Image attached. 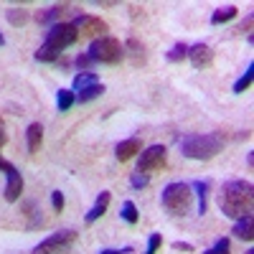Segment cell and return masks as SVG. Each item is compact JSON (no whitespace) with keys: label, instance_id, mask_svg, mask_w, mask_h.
Wrapping results in <instances>:
<instances>
[{"label":"cell","instance_id":"6","mask_svg":"<svg viewBox=\"0 0 254 254\" xmlns=\"http://www.w3.org/2000/svg\"><path fill=\"white\" fill-rule=\"evenodd\" d=\"M168 165V150L165 145H150L140 150V158H137V173H158Z\"/></svg>","mask_w":254,"mask_h":254},{"label":"cell","instance_id":"17","mask_svg":"<svg viewBox=\"0 0 254 254\" xmlns=\"http://www.w3.org/2000/svg\"><path fill=\"white\" fill-rule=\"evenodd\" d=\"M237 15V5H221V8H216L214 13H211V26H221V23H229L231 18Z\"/></svg>","mask_w":254,"mask_h":254},{"label":"cell","instance_id":"31","mask_svg":"<svg viewBox=\"0 0 254 254\" xmlns=\"http://www.w3.org/2000/svg\"><path fill=\"white\" fill-rule=\"evenodd\" d=\"M173 249L176 252H193V244L190 242H173Z\"/></svg>","mask_w":254,"mask_h":254},{"label":"cell","instance_id":"12","mask_svg":"<svg viewBox=\"0 0 254 254\" xmlns=\"http://www.w3.org/2000/svg\"><path fill=\"white\" fill-rule=\"evenodd\" d=\"M142 150V142L137 140V137H127V140H122V142H117V147H115V155H117V160H130V158H135L137 153Z\"/></svg>","mask_w":254,"mask_h":254},{"label":"cell","instance_id":"29","mask_svg":"<svg viewBox=\"0 0 254 254\" xmlns=\"http://www.w3.org/2000/svg\"><path fill=\"white\" fill-rule=\"evenodd\" d=\"M160 244H163V237H160V234H150V237H147V249H145V254H155V252L160 249Z\"/></svg>","mask_w":254,"mask_h":254},{"label":"cell","instance_id":"15","mask_svg":"<svg viewBox=\"0 0 254 254\" xmlns=\"http://www.w3.org/2000/svg\"><path fill=\"white\" fill-rule=\"evenodd\" d=\"M231 234H234L237 239L252 242V239H254V219H252V214L237 219V221H234V229H231Z\"/></svg>","mask_w":254,"mask_h":254},{"label":"cell","instance_id":"9","mask_svg":"<svg viewBox=\"0 0 254 254\" xmlns=\"http://www.w3.org/2000/svg\"><path fill=\"white\" fill-rule=\"evenodd\" d=\"M186 59L193 64L196 69H208L211 64H214V49H211L208 44H193V46H188Z\"/></svg>","mask_w":254,"mask_h":254},{"label":"cell","instance_id":"27","mask_svg":"<svg viewBox=\"0 0 254 254\" xmlns=\"http://www.w3.org/2000/svg\"><path fill=\"white\" fill-rule=\"evenodd\" d=\"M74 64H76V69H79V71H89V69L94 66V61H92L89 54H79V56L74 59Z\"/></svg>","mask_w":254,"mask_h":254},{"label":"cell","instance_id":"34","mask_svg":"<svg viewBox=\"0 0 254 254\" xmlns=\"http://www.w3.org/2000/svg\"><path fill=\"white\" fill-rule=\"evenodd\" d=\"M5 140H8V135H5V122H3V117H0V150H3Z\"/></svg>","mask_w":254,"mask_h":254},{"label":"cell","instance_id":"22","mask_svg":"<svg viewBox=\"0 0 254 254\" xmlns=\"http://www.w3.org/2000/svg\"><path fill=\"white\" fill-rule=\"evenodd\" d=\"M188 56V44H183V41H178V44H173V49L165 54V59L171 64H181L183 59Z\"/></svg>","mask_w":254,"mask_h":254},{"label":"cell","instance_id":"13","mask_svg":"<svg viewBox=\"0 0 254 254\" xmlns=\"http://www.w3.org/2000/svg\"><path fill=\"white\" fill-rule=\"evenodd\" d=\"M110 201H112V193H110V190H102V193L97 196V201H94V206L87 211V216H84V221H87V224H94V221L104 214V211H107Z\"/></svg>","mask_w":254,"mask_h":254},{"label":"cell","instance_id":"8","mask_svg":"<svg viewBox=\"0 0 254 254\" xmlns=\"http://www.w3.org/2000/svg\"><path fill=\"white\" fill-rule=\"evenodd\" d=\"M74 28L81 36H89V38H102L104 31H107V23L97 15H76L74 18Z\"/></svg>","mask_w":254,"mask_h":254},{"label":"cell","instance_id":"32","mask_svg":"<svg viewBox=\"0 0 254 254\" xmlns=\"http://www.w3.org/2000/svg\"><path fill=\"white\" fill-rule=\"evenodd\" d=\"M252 23H254V15H252V13H249V15H247V18H244V23H242V26H239V31H244V33H247V36H249V31H252Z\"/></svg>","mask_w":254,"mask_h":254},{"label":"cell","instance_id":"24","mask_svg":"<svg viewBox=\"0 0 254 254\" xmlns=\"http://www.w3.org/2000/svg\"><path fill=\"white\" fill-rule=\"evenodd\" d=\"M203 254H231V242L226 237L216 239L214 244H211L208 249H203Z\"/></svg>","mask_w":254,"mask_h":254},{"label":"cell","instance_id":"33","mask_svg":"<svg viewBox=\"0 0 254 254\" xmlns=\"http://www.w3.org/2000/svg\"><path fill=\"white\" fill-rule=\"evenodd\" d=\"M132 247H122V249H102L99 254H130Z\"/></svg>","mask_w":254,"mask_h":254},{"label":"cell","instance_id":"4","mask_svg":"<svg viewBox=\"0 0 254 254\" xmlns=\"http://www.w3.org/2000/svg\"><path fill=\"white\" fill-rule=\"evenodd\" d=\"M160 203L171 216H186L190 206H193V188H190V183H183V181L168 183L160 193Z\"/></svg>","mask_w":254,"mask_h":254},{"label":"cell","instance_id":"26","mask_svg":"<svg viewBox=\"0 0 254 254\" xmlns=\"http://www.w3.org/2000/svg\"><path fill=\"white\" fill-rule=\"evenodd\" d=\"M8 20H10V26H23L28 20V10L26 8H10L8 10Z\"/></svg>","mask_w":254,"mask_h":254},{"label":"cell","instance_id":"14","mask_svg":"<svg viewBox=\"0 0 254 254\" xmlns=\"http://www.w3.org/2000/svg\"><path fill=\"white\" fill-rule=\"evenodd\" d=\"M41 142H44V127H41V122H31L26 130V145H28L31 155H36L41 150Z\"/></svg>","mask_w":254,"mask_h":254},{"label":"cell","instance_id":"7","mask_svg":"<svg viewBox=\"0 0 254 254\" xmlns=\"http://www.w3.org/2000/svg\"><path fill=\"white\" fill-rule=\"evenodd\" d=\"M74 239H76L74 229H61V231H56V234H51L49 239H44L41 244H36L31 254H64L74 244Z\"/></svg>","mask_w":254,"mask_h":254},{"label":"cell","instance_id":"5","mask_svg":"<svg viewBox=\"0 0 254 254\" xmlns=\"http://www.w3.org/2000/svg\"><path fill=\"white\" fill-rule=\"evenodd\" d=\"M92 56L94 64H107V66H115V64H120L125 59V46L120 44L117 38L112 36H102V38H94L92 46L87 51Z\"/></svg>","mask_w":254,"mask_h":254},{"label":"cell","instance_id":"18","mask_svg":"<svg viewBox=\"0 0 254 254\" xmlns=\"http://www.w3.org/2000/svg\"><path fill=\"white\" fill-rule=\"evenodd\" d=\"M104 94V84H92V87H87V89H81V92H76V102L79 104H87V102H92V99H97V97H102Z\"/></svg>","mask_w":254,"mask_h":254},{"label":"cell","instance_id":"3","mask_svg":"<svg viewBox=\"0 0 254 254\" xmlns=\"http://www.w3.org/2000/svg\"><path fill=\"white\" fill-rule=\"evenodd\" d=\"M224 135L221 132H203V135H186L178 140V150L183 158L190 160H211L224 150Z\"/></svg>","mask_w":254,"mask_h":254},{"label":"cell","instance_id":"21","mask_svg":"<svg viewBox=\"0 0 254 254\" xmlns=\"http://www.w3.org/2000/svg\"><path fill=\"white\" fill-rule=\"evenodd\" d=\"M127 54L132 56V61H135V64H142V61H145V49L140 46V41H137V38H130V41H127V46H125V56H127Z\"/></svg>","mask_w":254,"mask_h":254},{"label":"cell","instance_id":"36","mask_svg":"<svg viewBox=\"0 0 254 254\" xmlns=\"http://www.w3.org/2000/svg\"><path fill=\"white\" fill-rule=\"evenodd\" d=\"M244 254H254V249H247V252H244Z\"/></svg>","mask_w":254,"mask_h":254},{"label":"cell","instance_id":"19","mask_svg":"<svg viewBox=\"0 0 254 254\" xmlns=\"http://www.w3.org/2000/svg\"><path fill=\"white\" fill-rule=\"evenodd\" d=\"M92 84H97V74H94V71H79V74L74 76V81H71L74 94L81 92V89H87V87H92Z\"/></svg>","mask_w":254,"mask_h":254},{"label":"cell","instance_id":"20","mask_svg":"<svg viewBox=\"0 0 254 254\" xmlns=\"http://www.w3.org/2000/svg\"><path fill=\"white\" fill-rule=\"evenodd\" d=\"M74 102H76L74 89H59V92H56V107H59V112L71 110V104H74Z\"/></svg>","mask_w":254,"mask_h":254},{"label":"cell","instance_id":"35","mask_svg":"<svg viewBox=\"0 0 254 254\" xmlns=\"http://www.w3.org/2000/svg\"><path fill=\"white\" fill-rule=\"evenodd\" d=\"M3 44H5V36H3V33H0V46H3Z\"/></svg>","mask_w":254,"mask_h":254},{"label":"cell","instance_id":"30","mask_svg":"<svg viewBox=\"0 0 254 254\" xmlns=\"http://www.w3.org/2000/svg\"><path fill=\"white\" fill-rule=\"evenodd\" d=\"M130 183H132V188H145L147 183H150V178H147L145 173H132L130 176Z\"/></svg>","mask_w":254,"mask_h":254},{"label":"cell","instance_id":"11","mask_svg":"<svg viewBox=\"0 0 254 254\" xmlns=\"http://www.w3.org/2000/svg\"><path fill=\"white\" fill-rule=\"evenodd\" d=\"M71 5L69 3H59V5H51V8H44V10H38L36 13V20L41 26H56V20L66 13Z\"/></svg>","mask_w":254,"mask_h":254},{"label":"cell","instance_id":"10","mask_svg":"<svg viewBox=\"0 0 254 254\" xmlns=\"http://www.w3.org/2000/svg\"><path fill=\"white\" fill-rule=\"evenodd\" d=\"M20 193H23V176L18 173V168L10 163L5 171V201H18Z\"/></svg>","mask_w":254,"mask_h":254},{"label":"cell","instance_id":"25","mask_svg":"<svg viewBox=\"0 0 254 254\" xmlns=\"http://www.w3.org/2000/svg\"><path fill=\"white\" fill-rule=\"evenodd\" d=\"M120 216L127 221V224H137V206L132 201H125L122 208H120Z\"/></svg>","mask_w":254,"mask_h":254},{"label":"cell","instance_id":"23","mask_svg":"<svg viewBox=\"0 0 254 254\" xmlns=\"http://www.w3.org/2000/svg\"><path fill=\"white\" fill-rule=\"evenodd\" d=\"M252 79H254V64H249L247 66V71L234 81V94H242L244 89H249V84H252Z\"/></svg>","mask_w":254,"mask_h":254},{"label":"cell","instance_id":"2","mask_svg":"<svg viewBox=\"0 0 254 254\" xmlns=\"http://www.w3.org/2000/svg\"><path fill=\"white\" fill-rule=\"evenodd\" d=\"M76 38H79V31L74 28V23H56V26L49 28L46 41L33 54V59L41 61V64H54V61H59L64 49H69L71 44H76Z\"/></svg>","mask_w":254,"mask_h":254},{"label":"cell","instance_id":"1","mask_svg":"<svg viewBox=\"0 0 254 254\" xmlns=\"http://www.w3.org/2000/svg\"><path fill=\"white\" fill-rule=\"evenodd\" d=\"M219 206H221V214L234 221L242 216H249L252 206H254V186L239 178L224 183L221 193H219Z\"/></svg>","mask_w":254,"mask_h":254},{"label":"cell","instance_id":"16","mask_svg":"<svg viewBox=\"0 0 254 254\" xmlns=\"http://www.w3.org/2000/svg\"><path fill=\"white\" fill-rule=\"evenodd\" d=\"M190 188L196 190V196H198V214L203 216L208 211V181H193Z\"/></svg>","mask_w":254,"mask_h":254},{"label":"cell","instance_id":"28","mask_svg":"<svg viewBox=\"0 0 254 254\" xmlns=\"http://www.w3.org/2000/svg\"><path fill=\"white\" fill-rule=\"evenodd\" d=\"M51 206H54L56 214H61V211H64V206H66V198H64L61 190H54V193H51Z\"/></svg>","mask_w":254,"mask_h":254}]
</instances>
